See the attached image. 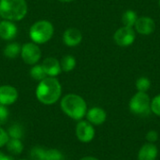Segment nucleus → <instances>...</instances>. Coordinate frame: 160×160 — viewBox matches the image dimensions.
<instances>
[{"label":"nucleus","instance_id":"f257e3e1","mask_svg":"<svg viewBox=\"0 0 160 160\" xmlns=\"http://www.w3.org/2000/svg\"><path fill=\"white\" fill-rule=\"evenodd\" d=\"M62 95V85L57 78L46 77L40 81L36 88L37 99L44 105L56 103Z\"/></svg>","mask_w":160,"mask_h":160},{"label":"nucleus","instance_id":"f03ea898","mask_svg":"<svg viewBox=\"0 0 160 160\" xmlns=\"http://www.w3.org/2000/svg\"><path fill=\"white\" fill-rule=\"evenodd\" d=\"M60 106L66 115L76 121L82 120L87 112L86 101L77 94L70 93L64 96L60 101Z\"/></svg>","mask_w":160,"mask_h":160},{"label":"nucleus","instance_id":"7ed1b4c3","mask_svg":"<svg viewBox=\"0 0 160 160\" xmlns=\"http://www.w3.org/2000/svg\"><path fill=\"white\" fill-rule=\"evenodd\" d=\"M27 11L25 0H0V17L3 20L19 22L26 16Z\"/></svg>","mask_w":160,"mask_h":160},{"label":"nucleus","instance_id":"20e7f679","mask_svg":"<svg viewBox=\"0 0 160 160\" xmlns=\"http://www.w3.org/2000/svg\"><path fill=\"white\" fill-rule=\"evenodd\" d=\"M54 34V27L48 20H39L35 22L29 29V37L32 42L40 45L47 43L52 39Z\"/></svg>","mask_w":160,"mask_h":160},{"label":"nucleus","instance_id":"39448f33","mask_svg":"<svg viewBox=\"0 0 160 160\" xmlns=\"http://www.w3.org/2000/svg\"><path fill=\"white\" fill-rule=\"evenodd\" d=\"M128 108L133 114L145 116L151 112V98L147 93L137 92L130 98Z\"/></svg>","mask_w":160,"mask_h":160},{"label":"nucleus","instance_id":"423d86ee","mask_svg":"<svg viewBox=\"0 0 160 160\" xmlns=\"http://www.w3.org/2000/svg\"><path fill=\"white\" fill-rule=\"evenodd\" d=\"M20 55L25 64L34 66L38 64L41 58V50L38 44L34 42H26L22 46Z\"/></svg>","mask_w":160,"mask_h":160},{"label":"nucleus","instance_id":"0eeeda50","mask_svg":"<svg viewBox=\"0 0 160 160\" xmlns=\"http://www.w3.org/2000/svg\"><path fill=\"white\" fill-rule=\"evenodd\" d=\"M136 39V31L133 27L122 26L113 34V40L119 47H129Z\"/></svg>","mask_w":160,"mask_h":160},{"label":"nucleus","instance_id":"6e6552de","mask_svg":"<svg viewBox=\"0 0 160 160\" xmlns=\"http://www.w3.org/2000/svg\"><path fill=\"white\" fill-rule=\"evenodd\" d=\"M75 133L77 139L83 143H88L92 142L96 135L94 126L90 124L87 120L79 121L75 128Z\"/></svg>","mask_w":160,"mask_h":160},{"label":"nucleus","instance_id":"1a4fd4ad","mask_svg":"<svg viewBox=\"0 0 160 160\" xmlns=\"http://www.w3.org/2000/svg\"><path fill=\"white\" fill-rule=\"evenodd\" d=\"M133 28L136 31V33L140 35L149 36L155 32L156 22L155 20L149 16H141L138 18Z\"/></svg>","mask_w":160,"mask_h":160},{"label":"nucleus","instance_id":"9d476101","mask_svg":"<svg viewBox=\"0 0 160 160\" xmlns=\"http://www.w3.org/2000/svg\"><path fill=\"white\" fill-rule=\"evenodd\" d=\"M19 97L17 89L8 84H4L0 86V104L4 106H10L14 104Z\"/></svg>","mask_w":160,"mask_h":160},{"label":"nucleus","instance_id":"9b49d317","mask_svg":"<svg viewBox=\"0 0 160 160\" xmlns=\"http://www.w3.org/2000/svg\"><path fill=\"white\" fill-rule=\"evenodd\" d=\"M82 41V32L75 27L68 28L63 34V42L68 47H77Z\"/></svg>","mask_w":160,"mask_h":160},{"label":"nucleus","instance_id":"f8f14e48","mask_svg":"<svg viewBox=\"0 0 160 160\" xmlns=\"http://www.w3.org/2000/svg\"><path fill=\"white\" fill-rule=\"evenodd\" d=\"M18 34V27L14 22L3 20L0 22V38L10 41L15 38Z\"/></svg>","mask_w":160,"mask_h":160},{"label":"nucleus","instance_id":"ddd939ff","mask_svg":"<svg viewBox=\"0 0 160 160\" xmlns=\"http://www.w3.org/2000/svg\"><path fill=\"white\" fill-rule=\"evenodd\" d=\"M85 117L86 120L93 126H100L105 123L107 119V113L100 107H93L87 110Z\"/></svg>","mask_w":160,"mask_h":160},{"label":"nucleus","instance_id":"4468645a","mask_svg":"<svg viewBox=\"0 0 160 160\" xmlns=\"http://www.w3.org/2000/svg\"><path fill=\"white\" fill-rule=\"evenodd\" d=\"M47 77H54L56 78L62 72L60 61L55 57H47L43 60L41 64Z\"/></svg>","mask_w":160,"mask_h":160},{"label":"nucleus","instance_id":"2eb2a0df","mask_svg":"<svg viewBox=\"0 0 160 160\" xmlns=\"http://www.w3.org/2000/svg\"><path fill=\"white\" fill-rule=\"evenodd\" d=\"M158 155V149L154 143H145L141 147L138 153V160H156Z\"/></svg>","mask_w":160,"mask_h":160},{"label":"nucleus","instance_id":"dca6fc26","mask_svg":"<svg viewBox=\"0 0 160 160\" xmlns=\"http://www.w3.org/2000/svg\"><path fill=\"white\" fill-rule=\"evenodd\" d=\"M21 50H22V46L18 42L13 41L6 45V47L4 48L3 53L5 57L8 59H14L21 54Z\"/></svg>","mask_w":160,"mask_h":160},{"label":"nucleus","instance_id":"f3484780","mask_svg":"<svg viewBox=\"0 0 160 160\" xmlns=\"http://www.w3.org/2000/svg\"><path fill=\"white\" fill-rule=\"evenodd\" d=\"M7 150L14 156H19L23 151V143L19 139H8L6 144Z\"/></svg>","mask_w":160,"mask_h":160},{"label":"nucleus","instance_id":"a211bd4d","mask_svg":"<svg viewBox=\"0 0 160 160\" xmlns=\"http://www.w3.org/2000/svg\"><path fill=\"white\" fill-rule=\"evenodd\" d=\"M139 16L137 14V12L133 9H127L123 15H122V23L124 26H128V27H134L135 22H137Z\"/></svg>","mask_w":160,"mask_h":160},{"label":"nucleus","instance_id":"6ab92c4d","mask_svg":"<svg viewBox=\"0 0 160 160\" xmlns=\"http://www.w3.org/2000/svg\"><path fill=\"white\" fill-rule=\"evenodd\" d=\"M76 64H77L76 58L73 55H70V54L65 55L60 61L61 68H62V71H64V72L72 71L76 68Z\"/></svg>","mask_w":160,"mask_h":160},{"label":"nucleus","instance_id":"aec40b11","mask_svg":"<svg viewBox=\"0 0 160 160\" xmlns=\"http://www.w3.org/2000/svg\"><path fill=\"white\" fill-rule=\"evenodd\" d=\"M29 74L35 81H38V82H40V81H42L43 79H45L47 77L41 64H38V63L34 65L31 68V69L29 71Z\"/></svg>","mask_w":160,"mask_h":160},{"label":"nucleus","instance_id":"412c9836","mask_svg":"<svg viewBox=\"0 0 160 160\" xmlns=\"http://www.w3.org/2000/svg\"><path fill=\"white\" fill-rule=\"evenodd\" d=\"M135 86H136V89L138 92L146 93L151 87V81L149 78H147L145 76H142L136 80Z\"/></svg>","mask_w":160,"mask_h":160},{"label":"nucleus","instance_id":"4be33fe9","mask_svg":"<svg viewBox=\"0 0 160 160\" xmlns=\"http://www.w3.org/2000/svg\"><path fill=\"white\" fill-rule=\"evenodd\" d=\"M7 132L10 139L21 140L23 137V128L19 124H13L12 126H10Z\"/></svg>","mask_w":160,"mask_h":160},{"label":"nucleus","instance_id":"5701e85b","mask_svg":"<svg viewBox=\"0 0 160 160\" xmlns=\"http://www.w3.org/2000/svg\"><path fill=\"white\" fill-rule=\"evenodd\" d=\"M44 160H65V156L58 149H45Z\"/></svg>","mask_w":160,"mask_h":160},{"label":"nucleus","instance_id":"b1692460","mask_svg":"<svg viewBox=\"0 0 160 160\" xmlns=\"http://www.w3.org/2000/svg\"><path fill=\"white\" fill-rule=\"evenodd\" d=\"M45 149L42 147L35 146L30 151V158L32 160H44Z\"/></svg>","mask_w":160,"mask_h":160},{"label":"nucleus","instance_id":"393cba45","mask_svg":"<svg viewBox=\"0 0 160 160\" xmlns=\"http://www.w3.org/2000/svg\"><path fill=\"white\" fill-rule=\"evenodd\" d=\"M151 112L160 117V94L151 99Z\"/></svg>","mask_w":160,"mask_h":160},{"label":"nucleus","instance_id":"a878e982","mask_svg":"<svg viewBox=\"0 0 160 160\" xmlns=\"http://www.w3.org/2000/svg\"><path fill=\"white\" fill-rule=\"evenodd\" d=\"M8 116H9V111L8 107L0 104V126L5 125L7 123Z\"/></svg>","mask_w":160,"mask_h":160},{"label":"nucleus","instance_id":"bb28decb","mask_svg":"<svg viewBox=\"0 0 160 160\" xmlns=\"http://www.w3.org/2000/svg\"><path fill=\"white\" fill-rule=\"evenodd\" d=\"M9 137L8 135V132L0 126V148L6 146Z\"/></svg>","mask_w":160,"mask_h":160},{"label":"nucleus","instance_id":"cd10ccee","mask_svg":"<svg viewBox=\"0 0 160 160\" xmlns=\"http://www.w3.org/2000/svg\"><path fill=\"white\" fill-rule=\"evenodd\" d=\"M146 140L151 143L156 142L158 140V133L156 130H149L146 134Z\"/></svg>","mask_w":160,"mask_h":160},{"label":"nucleus","instance_id":"c85d7f7f","mask_svg":"<svg viewBox=\"0 0 160 160\" xmlns=\"http://www.w3.org/2000/svg\"><path fill=\"white\" fill-rule=\"evenodd\" d=\"M0 160H14L12 157L10 156H8L6 154H4L3 152L0 151Z\"/></svg>","mask_w":160,"mask_h":160},{"label":"nucleus","instance_id":"c756f323","mask_svg":"<svg viewBox=\"0 0 160 160\" xmlns=\"http://www.w3.org/2000/svg\"><path fill=\"white\" fill-rule=\"evenodd\" d=\"M80 160H99V159H98L97 158H94V157H84V158H81Z\"/></svg>","mask_w":160,"mask_h":160},{"label":"nucleus","instance_id":"7c9ffc66","mask_svg":"<svg viewBox=\"0 0 160 160\" xmlns=\"http://www.w3.org/2000/svg\"><path fill=\"white\" fill-rule=\"evenodd\" d=\"M58 1H60L62 3H70V2H73L75 0H58Z\"/></svg>","mask_w":160,"mask_h":160},{"label":"nucleus","instance_id":"2f4dec72","mask_svg":"<svg viewBox=\"0 0 160 160\" xmlns=\"http://www.w3.org/2000/svg\"><path fill=\"white\" fill-rule=\"evenodd\" d=\"M158 5H159V8H160V0H158Z\"/></svg>","mask_w":160,"mask_h":160},{"label":"nucleus","instance_id":"473e14b6","mask_svg":"<svg viewBox=\"0 0 160 160\" xmlns=\"http://www.w3.org/2000/svg\"><path fill=\"white\" fill-rule=\"evenodd\" d=\"M19 160H27V159H19Z\"/></svg>","mask_w":160,"mask_h":160},{"label":"nucleus","instance_id":"72a5a7b5","mask_svg":"<svg viewBox=\"0 0 160 160\" xmlns=\"http://www.w3.org/2000/svg\"><path fill=\"white\" fill-rule=\"evenodd\" d=\"M0 18H1V17H0ZM0 22H1V21H0Z\"/></svg>","mask_w":160,"mask_h":160}]
</instances>
